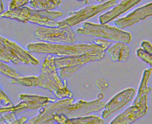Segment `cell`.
<instances>
[{"label":"cell","mask_w":152,"mask_h":124,"mask_svg":"<svg viewBox=\"0 0 152 124\" xmlns=\"http://www.w3.org/2000/svg\"><path fill=\"white\" fill-rule=\"evenodd\" d=\"M55 56L48 55L43 60L40 73L38 76L24 77L20 78H12L11 83L28 87H40L52 92L59 99L72 98L73 93L67 85V81H64L59 77L55 66Z\"/></svg>","instance_id":"obj_1"},{"label":"cell","mask_w":152,"mask_h":124,"mask_svg":"<svg viewBox=\"0 0 152 124\" xmlns=\"http://www.w3.org/2000/svg\"><path fill=\"white\" fill-rule=\"evenodd\" d=\"M28 52L60 56H71L90 52H100L106 50L95 43L58 44L50 43H31L27 45Z\"/></svg>","instance_id":"obj_2"},{"label":"cell","mask_w":152,"mask_h":124,"mask_svg":"<svg viewBox=\"0 0 152 124\" xmlns=\"http://www.w3.org/2000/svg\"><path fill=\"white\" fill-rule=\"evenodd\" d=\"M60 11L38 10L27 7H23L2 12L1 17L15 20L22 23H31L42 27H58L55 19L62 16Z\"/></svg>","instance_id":"obj_3"},{"label":"cell","mask_w":152,"mask_h":124,"mask_svg":"<svg viewBox=\"0 0 152 124\" xmlns=\"http://www.w3.org/2000/svg\"><path fill=\"white\" fill-rule=\"evenodd\" d=\"M106 52H90L77 56H63L55 58L54 63L59 77L63 80L76 73L84 65L103 59Z\"/></svg>","instance_id":"obj_4"},{"label":"cell","mask_w":152,"mask_h":124,"mask_svg":"<svg viewBox=\"0 0 152 124\" xmlns=\"http://www.w3.org/2000/svg\"><path fill=\"white\" fill-rule=\"evenodd\" d=\"M76 33L79 35L97 37L100 39L123 42L126 44H129L132 40V35L130 33L106 24L84 22L82 24V27L76 30Z\"/></svg>","instance_id":"obj_5"},{"label":"cell","mask_w":152,"mask_h":124,"mask_svg":"<svg viewBox=\"0 0 152 124\" xmlns=\"http://www.w3.org/2000/svg\"><path fill=\"white\" fill-rule=\"evenodd\" d=\"M0 61L15 64L37 65L39 61L17 43L0 35Z\"/></svg>","instance_id":"obj_6"},{"label":"cell","mask_w":152,"mask_h":124,"mask_svg":"<svg viewBox=\"0 0 152 124\" xmlns=\"http://www.w3.org/2000/svg\"><path fill=\"white\" fill-rule=\"evenodd\" d=\"M36 39L50 43L74 44L75 33L69 27H37L34 31Z\"/></svg>","instance_id":"obj_7"},{"label":"cell","mask_w":152,"mask_h":124,"mask_svg":"<svg viewBox=\"0 0 152 124\" xmlns=\"http://www.w3.org/2000/svg\"><path fill=\"white\" fill-rule=\"evenodd\" d=\"M116 5V0H109L105 2L97 5L87 6L78 11L71 12L68 16L64 20L58 21L59 27H72L88 18H90L97 14L114 7Z\"/></svg>","instance_id":"obj_8"},{"label":"cell","mask_w":152,"mask_h":124,"mask_svg":"<svg viewBox=\"0 0 152 124\" xmlns=\"http://www.w3.org/2000/svg\"><path fill=\"white\" fill-rule=\"evenodd\" d=\"M18 98L21 101L15 106L0 107V115L10 113L16 116L24 112L40 109L50 102L56 101V100L53 98L26 94H19Z\"/></svg>","instance_id":"obj_9"},{"label":"cell","mask_w":152,"mask_h":124,"mask_svg":"<svg viewBox=\"0 0 152 124\" xmlns=\"http://www.w3.org/2000/svg\"><path fill=\"white\" fill-rule=\"evenodd\" d=\"M74 101V98L72 97L50 102L45 106L40 108L37 115L27 120L24 124H48L53 121V117L55 115H60L62 109L72 103Z\"/></svg>","instance_id":"obj_10"},{"label":"cell","mask_w":152,"mask_h":124,"mask_svg":"<svg viewBox=\"0 0 152 124\" xmlns=\"http://www.w3.org/2000/svg\"><path fill=\"white\" fill-rule=\"evenodd\" d=\"M105 104L104 101L99 99L92 101L79 100L64 107L61 115H64L67 118L83 116L102 110Z\"/></svg>","instance_id":"obj_11"},{"label":"cell","mask_w":152,"mask_h":124,"mask_svg":"<svg viewBox=\"0 0 152 124\" xmlns=\"http://www.w3.org/2000/svg\"><path fill=\"white\" fill-rule=\"evenodd\" d=\"M134 94L135 90L132 88H126L116 94L105 104L102 113V118H107L111 114L123 107L132 99Z\"/></svg>","instance_id":"obj_12"},{"label":"cell","mask_w":152,"mask_h":124,"mask_svg":"<svg viewBox=\"0 0 152 124\" xmlns=\"http://www.w3.org/2000/svg\"><path fill=\"white\" fill-rule=\"evenodd\" d=\"M152 15V4L150 2L141 7L126 16L116 20L115 24L119 29H124L132 26Z\"/></svg>","instance_id":"obj_13"},{"label":"cell","mask_w":152,"mask_h":124,"mask_svg":"<svg viewBox=\"0 0 152 124\" xmlns=\"http://www.w3.org/2000/svg\"><path fill=\"white\" fill-rule=\"evenodd\" d=\"M147 105H131L116 116L109 124H132L144 117L147 113Z\"/></svg>","instance_id":"obj_14"},{"label":"cell","mask_w":152,"mask_h":124,"mask_svg":"<svg viewBox=\"0 0 152 124\" xmlns=\"http://www.w3.org/2000/svg\"><path fill=\"white\" fill-rule=\"evenodd\" d=\"M142 0H122L118 5H116L113 8L99 17L100 23L103 24L112 21L137 5Z\"/></svg>","instance_id":"obj_15"},{"label":"cell","mask_w":152,"mask_h":124,"mask_svg":"<svg viewBox=\"0 0 152 124\" xmlns=\"http://www.w3.org/2000/svg\"><path fill=\"white\" fill-rule=\"evenodd\" d=\"M152 69H146L144 70L138 90L137 94L134 100L132 105L147 106V97L151 91V88L147 85L148 81L151 74Z\"/></svg>","instance_id":"obj_16"},{"label":"cell","mask_w":152,"mask_h":124,"mask_svg":"<svg viewBox=\"0 0 152 124\" xmlns=\"http://www.w3.org/2000/svg\"><path fill=\"white\" fill-rule=\"evenodd\" d=\"M53 120L58 124H104V120L96 116L67 118L64 115H55Z\"/></svg>","instance_id":"obj_17"},{"label":"cell","mask_w":152,"mask_h":124,"mask_svg":"<svg viewBox=\"0 0 152 124\" xmlns=\"http://www.w3.org/2000/svg\"><path fill=\"white\" fill-rule=\"evenodd\" d=\"M106 51L113 62H124L130 57L131 49L127 44L123 42H117L110 46Z\"/></svg>","instance_id":"obj_18"},{"label":"cell","mask_w":152,"mask_h":124,"mask_svg":"<svg viewBox=\"0 0 152 124\" xmlns=\"http://www.w3.org/2000/svg\"><path fill=\"white\" fill-rule=\"evenodd\" d=\"M62 0H30V7L35 9L50 11L57 8Z\"/></svg>","instance_id":"obj_19"},{"label":"cell","mask_w":152,"mask_h":124,"mask_svg":"<svg viewBox=\"0 0 152 124\" xmlns=\"http://www.w3.org/2000/svg\"><path fill=\"white\" fill-rule=\"evenodd\" d=\"M0 72L11 79L20 78L23 77V75L18 73L15 69L10 66L1 61H0Z\"/></svg>","instance_id":"obj_20"},{"label":"cell","mask_w":152,"mask_h":124,"mask_svg":"<svg viewBox=\"0 0 152 124\" xmlns=\"http://www.w3.org/2000/svg\"><path fill=\"white\" fill-rule=\"evenodd\" d=\"M136 55L139 58L141 61L145 62L150 66L152 65V55L144 51L141 47L138 48L136 50Z\"/></svg>","instance_id":"obj_21"},{"label":"cell","mask_w":152,"mask_h":124,"mask_svg":"<svg viewBox=\"0 0 152 124\" xmlns=\"http://www.w3.org/2000/svg\"><path fill=\"white\" fill-rule=\"evenodd\" d=\"M95 85L100 93H107L109 88V84L106 80L102 77L97 78L96 80Z\"/></svg>","instance_id":"obj_22"},{"label":"cell","mask_w":152,"mask_h":124,"mask_svg":"<svg viewBox=\"0 0 152 124\" xmlns=\"http://www.w3.org/2000/svg\"><path fill=\"white\" fill-rule=\"evenodd\" d=\"M13 103L10 97L5 93L0 86V106L8 107L13 106Z\"/></svg>","instance_id":"obj_23"},{"label":"cell","mask_w":152,"mask_h":124,"mask_svg":"<svg viewBox=\"0 0 152 124\" xmlns=\"http://www.w3.org/2000/svg\"><path fill=\"white\" fill-rule=\"evenodd\" d=\"M29 2L30 0H11L8 5V10L23 7Z\"/></svg>","instance_id":"obj_24"},{"label":"cell","mask_w":152,"mask_h":124,"mask_svg":"<svg viewBox=\"0 0 152 124\" xmlns=\"http://www.w3.org/2000/svg\"><path fill=\"white\" fill-rule=\"evenodd\" d=\"M94 43L97 44V45L100 46L105 50H106L107 49L111 44V42H109L108 40H106L105 39H97L94 40Z\"/></svg>","instance_id":"obj_25"},{"label":"cell","mask_w":152,"mask_h":124,"mask_svg":"<svg viewBox=\"0 0 152 124\" xmlns=\"http://www.w3.org/2000/svg\"><path fill=\"white\" fill-rule=\"evenodd\" d=\"M141 48L149 54L152 55V47L151 43L146 40H144L141 43Z\"/></svg>","instance_id":"obj_26"},{"label":"cell","mask_w":152,"mask_h":124,"mask_svg":"<svg viewBox=\"0 0 152 124\" xmlns=\"http://www.w3.org/2000/svg\"><path fill=\"white\" fill-rule=\"evenodd\" d=\"M27 120H28V119L27 117L23 116L18 119H17V118L15 119L14 120H12V122H11L9 123H4L2 124H24Z\"/></svg>","instance_id":"obj_27"},{"label":"cell","mask_w":152,"mask_h":124,"mask_svg":"<svg viewBox=\"0 0 152 124\" xmlns=\"http://www.w3.org/2000/svg\"><path fill=\"white\" fill-rule=\"evenodd\" d=\"M4 4H3V1L2 0H0V15L4 12Z\"/></svg>","instance_id":"obj_28"},{"label":"cell","mask_w":152,"mask_h":124,"mask_svg":"<svg viewBox=\"0 0 152 124\" xmlns=\"http://www.w3.org/2000/svg\"><path fill=\"white\" fill-rule=\"evenodd\" d=\"M103 98H104V94L103 93H99L97 95V99H99V100H102Z\"/></svg>","instance_id":"obj_29"},{"label":"cell","mask_w":152,"mask_h":124,"mask_svg":"<svg viewBox=\"0 0 152 124\" xmlns=\"http://www.w3.org/2000/svg\"><path fill=\"white\" fill-rule=\"evenodd\" d=\"M77 1L82 2L84 5H86V4H87L88 3V0H77Z\"/></svg>","instance_id":"obj_30"},{"label":"cell","mask_w":152,"mask_h":124,"mask_svg":"<svg viewBox=\"0 0 152 124\" xmlns=\"http://www.w3.org/2000/svg\"><path fill=\"white\" fill-rule=\"evenodd\" d=\"M48 124H58V123H57L56 122H54V121H52V122H49Z\"/></svg>","instance_id":"obj_31"},{"label":"cell","mask_w":152,"mask_h":124,"mask_svg":"<svg viewBox=\"0 0 152 124\" xmlns=\"http://www.w3.org/2000/svg\"><path fill=\"white\" fill-rule=\"evenodd\" d=\"M96 1L99 3H103L104 2V0H96Z\"/></svg>","instance_id":"obj_32"},{"label":"cell","mask_w":152,"mask_h":124,"mask_svg":"<svg viewBox=\"0 0 152 124\" xmlns=\"http://www.w3.org/2000/svg\"></svg>","instance_id":"obj_33"}]
</instances>
